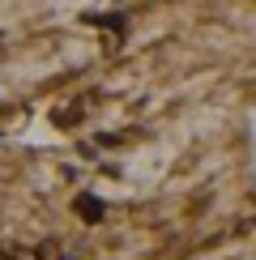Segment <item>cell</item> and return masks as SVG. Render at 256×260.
Masks as SVG:
<instances>
[{
	"label": "cell",
	"instance_id": "6da1fadb",
	"mask_svg": "<svg viewBox=\"0 0 256 260\" xmlns=\"http://www.w3.org/2000/svg\"><path fill=\"white\" fill-rule=\"evenodd\" d=\"M77 213H81L85 222H99L103 218V201L99 197H77Z\"/></svg>",
	"mask_w": 256,
	"mask_h": 260
}]
</instances>
